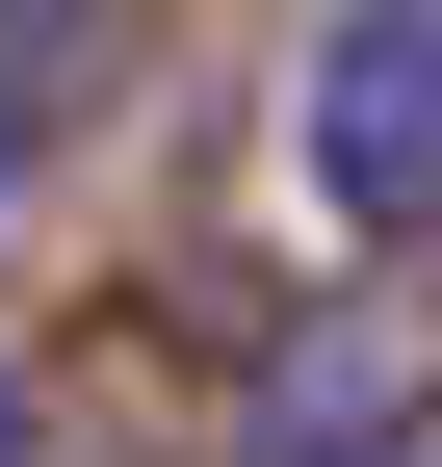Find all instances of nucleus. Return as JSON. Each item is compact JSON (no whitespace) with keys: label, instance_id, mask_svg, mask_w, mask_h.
I'll return each instance as SVG.
<instances>
[{"label":"nucleus","instance_id":"2","mask_svg":"<svg viewBox=\"0 0 442 467\" xmlns=\"http://www.w3.org/2000/svg\"><path fill=\"white\" fill-rule=\"evenodd\" d=\"M156 104V0H0V208H52Z\"/></svg>","mask_w":442,"mask_h":467},{"label":"nucleus","instance_id":"6","mask_svg":"<svg viewBox=\"0 0 442 467\" xmlns=\"http://www.w3.org/2000/svg\"><path fill=\"white\" fill-rule=\"evenodd\" d=\"M52 467H79V441H52ZM104 467H131V441H104Z\"/></svg>","mask_w":442,"mask_h":467},{"label":"nucleus","instance_id":"3","mask_svg":"<svg viewBox=\"0 0 442 467\" xmlns=\"http://www.w3.org/2000/svg\"><path fill=\"white\" fill-rule=\"evenodd\" d=\"M416 416H442V389H416V337H391V312H312L287 364L235 389V441H208V467H391Z\"/></svg>","mask_w":442,"mask_h":467},{"label":"nucleus","instance_id":"1","mask_svg":"<svg viewBox=\"0 0 442 467\" xmlns=\"http://www.w3.org/2000/svg\"><path fill=\"white\" fill-rule=\"evenodd\" d=\"M287 208L416 260L442 234V0H312L287 26Z\"/></svg>","mask_w":442,"mask_h":467},{"label":"nucleus","instance_id":"4","mask_svg":"<svg viewBox=\"0 0 442 467\" xmlns=\"http://www.w3.org/2000/svg\"><path fill=\"white\" fill-rule=\"evenodd\" d=\"M0 467H52V389H26V337H0Z\"/></svg>","mask_w":442,"mask_h":467},{"label":"nucleus","instance_id":"5","mask_svg":"<svg viewBox=\"0 0 442 467\" xmlns=\"http://www.w3.org/2000/svg\"><path fill=\"white\" fill-rule=\"evenodd\" d=\"M391 467H442V416H416V441H391Z\"/></svg>","mask_w":442,"mask_h":467}]
</instances>
